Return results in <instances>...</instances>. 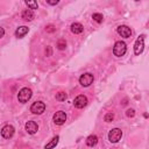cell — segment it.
<instances>
[{"instance_id": "obj_1", "label": "cell", "mask_w": 149, "mask_h": 149, "mask_svg": "<svg viewBox=\"0 0 149 149\" xmlns=\"http://www.w3.org/2000/svg\"><path fill=\"white\" fill-rule=\"evenodd\" d=\"M31 95H33L31 90L28 88V87H23V88H21V90L19 91V93H17V100H19V102H21V104H26V102H28V101L30 100Z\"/></svg>"}, {"instance_id": "obj_2", "label": "cell", "mask_w": 149, "mask_h": 149, "mask_svg": "<svg viewBox=\"0 0 149 149\" xmlns=\"http://www.w3.org/2000/svg\"><path fill=\"white\" fill-rule=\"evenodd\" d=\"M127 51V45L123 41H116L113 47V54L116 57H122Z\"/></svg>"}, {"instance_id": "obj_3", "label": "cell", "mask_w": 149, "mask_h": 149, "mask_svg": "<svg viewBox=\"0 0 149 149\" xmlns=\"http://www.w3.org/2000/svg\"><path fill=\"white\" fill-rule=\"evenodd\" d=\"M122 137V130L119 129V128H113L109 130L108 133V140L112 142V143H116L121 140Z\"/></svg>"}, {"instance_id": "obj_4", "label": "cell", "mask_w": 149, "mask_h": 149, "mask_svg": "<svg viewBox=\"0 0 149 149\" xmlns=\"http://www.w3.org/2000/svg\"><path fill=\"white\" fill-rule=\"evenodd\" d=\"M44 111H45V104H44L43 101H35V102H33L31 106H30V112H31L33 114L40 115V114H42Z\"/></svg>"}, {"instance_id": "obj_5", "label": "cell", "mask_w": 149, "mask_h": 149, "mask_svg": "<svg viewBox=\"0 0 149 149\" xmlns=\"http://www.w3.org/2000/svg\"><path fill=\"white\" fill-rule=\"evenodd\" d=\"M93 79H94L93 74L87 72V73H84V74H81L79 77V84L81 86H84V87H87V86H90L93 83Z\"/></svg>"}, {"instance_id": "obj_6", "label": "cell", "mask_w": 149, "mask_h": 149, "mask_svg": "<svg viewBox=\"0 0 149 149\" xmlns=\"http://www.w3.org/2000/svg\"><path fill=\"white\" fill-rule=\"evenodd\" d=\"M143 37H144V36L141 35V36H139L137 40L135 41V44H134V54H135V55H140V54L143 51V49H144V38H143Z\"/></svg>"}, {"instance_id": "obj_7", "label": "cell", "mask_w": 149, "mask_h": 149, "mask_svg": "<svg viewBox=\"0 0 149 149\" xmlns=\"http://www.w3.org/2000/svg\"><path fill=\"white\" fill-rule=\"evenodd\" d=\"M73 105L76 108H84L87 105V98L84 94H79L74 98L73 100Z\"/></svg>"}, {"instance_id": "obj_8", "label": "cell", "mask_w": 149, "mask_h": 149, "mask_svg": "<svg viewBox=\"0 0 149 149\" xmlns=\"http://www.w3.org/2000/svg\"><path fill=\"white\" fill-rule=\"evenodd\" d=\"M14 133H15V129H14V127L12 125H6L1 129V136L3 139H10V137H13Z\"/></svg>"}, {"instance_id": "obj_9", "label": "cell", "mask_w": 149, "mask_h": 149, "mask_svg": "<svg viewBox=\"0 0 149 149\" xmlns=\"http://www.w3.org/2000/svg\"><path fill=\"white\" fill-rule=\"evenodd\" d=\"M52 119H54V122H55L56 125L61 126V125H63V123L66 121V114H65V112H63V111H58V112H56V113L54 114Z\"/></svg>"}, {"instance_id": "obj_10", "label": "cell", "mask_w": 149, "mask_h": 149, "mask_svg": "<svg viewBox=\"0 0 149 149\" xmlns=\"http://www.w3.org/2000/svg\"><path fill=\"white\" fill-rule=\"evenodd\" d=\"M116 31H118V34H119L121 37H125V38H128V37L132 36V30H130V28L127 27V26H125V24L119 26V27L116 28Z\"/></svg>"}, {"instance_id": "obj_11", "label": "cell", "mask_w": 149, "mask_h": 149, "mask_svg": "<svg viewBox=\"0 0 149 149\" xmlns=\"http://www.w3.org/2000/svg\"><path fill=\"white\" fill-rule=\"evenodd\" d=\"M24 128H26L27 133H28V134H31V135L35 134V133L38 130V126H37V123H36L35 121H28V122H26Z\"/></svg>"}, {"instance_id": "obj_12", "label": "cell", "mask_w": 149, "mask_h": 149, "mask_svg": "<svg viewBox=\"0 0 149 149\" xmlns=\"http://www.w3.org/2000/svg\"><path fill=\"white\" fill-rule=\"evenodd\" d=\"M28 31H29V28H28L27 26H21V27H19V28H16V30H15V36H16L17 38H22L26 34H28Z\"/></svg>"}, {"instance_id": "obj_13", "label": "cell", "mask_w": 149, "mask_h": 149, "mask_svg": "<svg viewBox=\"0 0 149 149\" xmlns=\"http://www.w3.org/2000/svg\"><path fill=\"white\" fill-rule=\"evenodd\" d=\"M22 19L24 21H31L34 19V12L31 9H29V8L28 9H24L22 12Z\"/></svg>"}, {"instance_id": "obj_14", "label": "cell", "mask_w": 149, "mask_h": 149, "mask_svg": "<svg viewBox=\"0 0 149 149\" xmlns=\"http://www.w3.org/2000/svg\"><path fill=\"white\" fill-rule=\"evenodd\" d=\"M83 30H84L83 24H80L78 22H74V23L71 24V31L73 34H80V33H83Z\"/></svg>"}, {"instance_id": "obj_15", "label": "cell", "mask_w": 149, "mask_h": 149, "mask_svg": "<svg viewBox=\"0 0 149 149\" xmlns=\"http://www.w3.org/2000/svg\"><path fill=\"white\" fill-rule=\"evenodd\" d=\"M58 141H59V136H58V135H56L55 137H52V139H51V141H50L49 143H47V144L44 146V149H52V148H55V147L57 146Z\"/></svg>"}, {"instance_id": "obj_16", "label": "cell", "mask_w": 149, "mask_h": 149, "mask_svg": "<svg viewBox=\"0 0 149 149\" xmlns=\"http://www.w3.org/2000/svg\"><path fill=\"white\" fill-rule=\"evenodd\" d=\"M97 143H98V137H97V135H90V136H87V139H86V144H87L88 147H94Z\"/></svg>"}, {"instance_id": "obj_17", "label": "cell", "mask_w": 149, "mask_h": 149, "mask_svg": "<svg viewBox=\"0 0 149 149\" xmlns=\"http://www.w3.org/2000/svg\"><path fill=\"white\" fill-rule=\"evenodd\" d=\"M66 98H68V94L65 92H58V93H56V100H58V101H65Z\"/></svg>"}, {"instance_id": "obj_18", "label": "cell", "mask_w": 149, "mask_h": 149, "mask_svg": "<svg viewBox=\"0 0 149 149\" xmlns=\"http://www.w3.org/2000/svg\"><path fill=\"white\" fill-rule=\"evenodd\" d=\"M26 5L28 6L29 9H37L38 8V3L36 1H26Z\"/></svg>"}, {"instance_id": "obj_19", "label": "cell", "mask_w": 149, "mask_h": 149, "mask_svg": "<svg viewBox=\"0 0 149 149\" xmlns=\"http://www.w3.org/2000/svg\"><path fill=\"white\" fill-rule=\"evenodd\" d=\"M92 19H93V20H94L95 22H98V23L102 22V20H104L102 15H101V14H99V13H94V14L92 15Z\"/></svg>"}, {"instance_id": "obj_20", "label": "cell", "mask_w": 149, "mask_h": 149, "mask_svg": "<svg viewBox=\"0 0 149 149\" xmlns=\"http://www.w3.org/2000/svg\"><path fill=\"white\" fill-rule=\"evenodd\" d=\"M113 119H114V114H113L112 112H108V113L104 116V120H105L106 122H111V121H113Z\"/></svg>"}, {"instance_id": "obj_21", "label": "cell", "mask_w": 149, "mask_h": 149, "mask_svg": "<svg viewBox=\"0 0 149 149\" xmlns=\"http://www.w3.org/2000/svg\"><path fill=\"white\" fill-rule=\"evenodd\" d=\"M65 47H66V43H65L64 40H59V41L57 42V48H58L59 50H64Z\"/></svg>"}, {"instance_id": "obj_22", "label": "cell", "mask_w": 149, "mask_h": 149, "mask_svg": "<svg viewBox=\"0 0 149 149\" xmlns=\"http://www.w3.org/2000/svg\"><path fill=\"white\" fill-rule=\"evenodd\" d=\"M126 115H127L128 118H132V116H134V115H135V111H134L133 108H130V109H127V112H126Z\"/></svg>"}, {"instance_id": "obj_23", "label": "cell", "mask_w": 149, "mask_h": 149, "mask_svg": "<svg viewBox=\"0 0 149 149\" xmlns=\"http://www.w3.org/2000/svg\"><path fill=\"white\" fill-rule=\"evenodd\" d=\"M45 30H47L48 33H52V31H55V30H56V28H55L52 24H49V26H47V27H45Z\"/></svg>"}, {"instance_id": "obj_24", "label": "cell", "mask_w": 149, "mask_h": 149, "mask_svg": "<svg viewBox=\"0 0 149 149\" xmlns=\"http://www.w3.org/2000/svg\"><path fill=\"white\" fill-rule=\"evenodd\" d=\"M51 55V48L50 47H47L45 49V56H50Z\"/></svg>"}, {"instance_id": "obj_25", "label": "cell", "mask_w": 149, "mask_h": 149, "mask_svg": "<svg viewBox=\"0 0 149 149\" xmlns=\"http://www.w3.org/2000/svg\"><path fill=\"white\" fill-rule=\"evenodd\" d=\"M58 2H59L58 0H56V1H50V0H47V3H49V5H52V6H54V5H57Z\"/></svg>"}, {"instance_id": "obj_26", "label": "cell", "mask_w": 149, "mask_h": 149, "mask_svg": "<svg viewBox=\"0 0 149 149\" xmlns=\"http://www.w3.org/2000/svg\"><path fill=\"white\" fill-rule=\"evenodd\" d=\"M3 35H5V29L2 27H0V38L3 37Z\"/></svg>"}]
</instances>
